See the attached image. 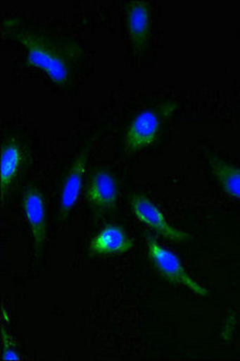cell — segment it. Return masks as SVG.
Listing matches in <instances>:
<instances>
[{"label": "cell", "instance_id": "12", "mask_svg": "<svg viewBox=\"0 0 240 361\" xmlns=\"http://www.w3.org/2000/svg\"><path fill=\"white\" fill-rule=\"evenodd\" d=\"M1 342H3V360H20L13 341L10 338L8 331L5 330L4 326L1 328Z\"/></svg>", "mask_w": 240, "mask_h": 361}, {"label": "cell", "instance_id": "11", "mask_svg": "<svg viewBox=\"0 0 240 361\" xmlns=\"http://www.w3.org/2000/svg\"><path fill=\"white\" fill-rule=\"evenodd\" d=\"M207 159L213 175L225 193L240 202V168L213 153H208Z\"/></svg>", "mask_w": 240, "mask_h": 361}, {"label": "cell", "instance_id": "2", "mask_svg": "<svg viewBox=\"0 0 240 361\" xmlns=\"http://www.w3.org/2000/svg\"><path fill=\"white\" fill-rule=\"evenodd\" d=\"M179 109V104L168 100L153 109L139 112L131 121L124 136V151L136 153L151 147L159 139L163 124Z\"/></svg>", "mask_w": 240, "mask_h": 361}, {"label": "cell", "instance_id": "8", "mask_svg": "<svg viewBox=\"0 0 240 361\" xmlns=\"http://www.w3.org/2000/svg\"><path fill=\"white\" fill-rule=\"evenodd\" d=\"M134 247L132 238L118 224L103 226L89 243L90 253L94 255H127Z\"/></svg>", "mask_w": 240, "mask_h": 361}, {"label": "cell", "instance_id": "4", "mask_svg": "<svg viewBox=\"0 0 240 361\" xmlns=\"http://www.w3.org/2000/svg\"><path fill=\"white\" fill-rule=\"evenodd\" d=\"M86 199L96 219L113 212L118 205V178L108 169H96L89 177Z\"/></svg>", "mask_w": 240, "mask_h": 361}, {"label": "cell", "instance_id": "5", "mask_svg": "<svg viewBox=\"0 0 240 361\" xmlns=\"http://www.w3.org/2000/svg\"><path fill=\"white\" fill-rule=\"evenodd\" d=\"M129 202H130L131 211L134 217L144 226L154 230L156 234L166 238L167 241L180 243L191 240L192 236L189 233L171 226L163 211L155 205L149 197L143 194L134 193L129 197Z\"/></svg>", "mask_w": 240, "mask_h": 361}, {"label": "cell", "instance_id": "1", "mask_svg": "<svg viewBox=\"0 0 240 361\" xmlns=\"http://www.w3.org/2000/svg\"><path fill=\"white\" fill-rule=\"evenodd\" d=\"M3 30L27 51L25 66L44 71L57 86H69L84 54L77 40L18 17L5 18Z\"/></svg>", "mask_w": 240, "mask_h": 361}, {"label": "cell", "instance_id": "7", "mask_svg": "<svg viewBox=\"0 0 240 361\" xmlns=\"http://www.w3.org/2000/svg\"><path fill=\"white\" fill-rule=\"evenodd\" d=\"M96 137L89 140L84 147L82 148L77 157L75 158L72 164L70 166L69 171L66 173L61 190V209H59V217L61 222H65L69 218L71 211L77 202L82 188L83 180L86 173L87 163L89 158L90 148L93 146Z\"/></svg>", "mask_w": 240, "mask_h": 361}, {"label": "cell", "instance_id": "6", "mask_svg": "<svg viewBox=\"0 0 240 361\" xmlns=\"http://www.w3.org/2000/svg\"><path fill=\"white\" fill-rule=\"evenodd\" d=\"M23 212L25 219L30 226L33 236L34 255L37 263L40 262L42 250L47 238V218H46V205L44 195L40 189L35 185H29L23 193Z\"/></svg>", "mask_w": 240, "mask_h": 361}, {"label": "cell", "instance_id": "10", "mask_svg": "<svg viewBox=\"0 0 240 361\" xmlns=\"http://www.w3.org/2000/svg\"><path fill=\"white\" fill-rule=\"evenodd\" d=\"M25 164V151L16 139H8L1 149V168H0V188L1 199L6 200L13 182L20 175Z\"/></svg>", "mask_w": 240, "mask_h": 361}, {"label": "cell", "instance_id": "9", "mask_svg": "<svg viewBox=\"0 0 240 361\" xmlns=\"http://www.w3.org/2000/svg\"><path fill=\"white\" fill-rule=\"evenodd\" d=\"M127 34L136 54L147 49L151 39V8L144 0L131 1L127 10Z\"/></svg>", "mask_w": 240, "mask_h": 361}, {"label": "cell", "instance_id": "3", "mask_svg": "<svg viewBox=\"0 0 240 361\" xmlns=\"http://www.w3.org/2000/svg\"><path fill=\"white\" fill-rule=\"evenodd\" d=\"M146 243H147L149 260L155 267V270L159 272V275L165 281L175 286H183L189 290L195 293L196 295L203 296V298L209 295L208 289L201 286L187 272L179 257L171 250H167L166 247H163L154 235L146 234Z\"/></svg>", "mask_w": 240, "mask_h": 361}]
</instances>
